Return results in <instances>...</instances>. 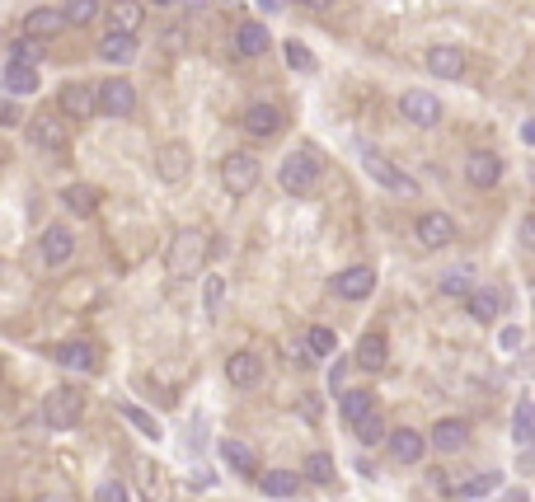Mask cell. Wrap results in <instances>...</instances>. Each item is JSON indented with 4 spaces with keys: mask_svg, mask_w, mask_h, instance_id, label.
<instances>
[{
    "mask_svg": "<svg viewBox=\"0 0 535 502\" xmlns=\"http://www.w3.org/2000/svg\"><path fill=\"white\" fill-rule=\"evenodd\" d=\"M301 343H306V348L315 352V362H329V357H334V352H338V334H334V329H329V324H310V329H306V338H301Z\"/></svg>",
    "mask_w": 535,
    "mask_h": 502,
    "instance_id": "obj_37",
    "label": "cell"
},
{
    "mask_svg": "<svg viewBox=\"0 0 535 502\" xmlns=\"http://www.w3.org/2000/svg\"><path fill=\"white\" fill-rule=\"evenodd\" d=\"M521 146H535V118L521 122Z\"/></svg>",
    "mask_w": 535,
    "mask_h": 502,
    "instance_id": "obj_50",
    "label": "cell"
},
{
    "mask_svg": "<svg viewBox=\"0 0 535 502\" xmlns=\"http://www.w3.org/2000/svg\"><path fill=\"white\" fill-rule=\"evenodd\" d=\"M202 301H207V315H221V301H226V277H221V273L207 277V291H202Z\"/></svg>",
    "mask_w": 535,
    "mask_h": 502,
    "instance_id": "obj_41",
    "label": "cell"
},
{
    "mask_svg": "<svg viewBox=\"0 0 535 502\" xmlns=\"http://www.w3.org/2000/svg\"><path fill=\"white\" fill-rule=\"evenodd\" d=\"M385 362H390V338H385L381 329H367L362 343H357V352H352V366L376 376V371H385Z\"/></svg>",
    "mask_w": 535,
    "mask_h": 502,
    "instance_id": "obj_20",
    "label": "cell"
},
{
    "mask_svg": "<svg viewBox=\"0 0 535 502\" xmlns=\"http://www.w3.org/2000/svg\"><path fill=\"white\" fill-rule=\"evenodd\" d=\"M263 381V357L254 348H235L226 357V385H235V390H254V385Z\"/></svg>",
    "mask_w": 535,
    "mask_h": 502,
    "instance_id": "obj_14",
    "label": "cell"
},
{
    "mask_svg": "<svg viewBox=\"0 0 535 502\" xmlns=\"http://www.w3.org/2000/svg\"><path fill=\"white\" fill-rule=\"evenodd\" d=\"M413 240L423 244L428 254H437V249H446V244L456 240V221L446 212H423L418 221H413Z\"/></svg>",
    "mask_w": 535,
    "mask_h": 502,
    "instance_id": "obj_11",
    "label": "cell"
},
{
    "mask_svg": "<svg viewBox=\"0 0 535 502\" xmlns=\"http://www.w3.org/2000/svg\"><path fill=\"white\" fill-rule=\"evenodd\" d=\"M141 19H146V0H118V5L108 10V29L141 33Z\"/></svg>",
    "mask_w": 535,
    "mask_h": 502,
    "instance_id": "obj_34",
    "label": "cell"
},
{
    "mask_svg": "<svg viewBox=\"0 0 535 502\" xmlns=\"http://www.w3.org/2000/svg\"><path fill=\"white\" fill-rule=\"evenodd\" d=\"M38 259H43L47 268H62V263L76 259V235H71V226H47L43 235H38Z\"/></svg>",
    "mask_w": 535,
    "mask_h": 502,
    "instance_id": "obj_15",
    "label": "cell"
},
{
    "mask_svg": "<svg viewBox=\"0 0 535 502\" xmlns=\"http://www.w3.org/2000/svg\"><path fill=\"white\" fill-rule=\"evenodd\" d=\"M517 343H521V329H503V348L512 352V348H517Z\"/></svg>",
    "mask_w": 535,
    "mask_h": 502,
    "instance_id": "obj_51",
    "label": "cell"
},
{
    "mask_svg": "<svg viewBox=\"0 0 535 502\" xmlns=\"http://www.w3.org/2000/svg\"><path fill=\"white\" fill-rule=\"evenodd\" d=\"M66 122H71L66 113H33V118H29V141L38 146V151L62 155V151H66V141H71Z\"/></svg>",
    "mask_w": 535,
    "mask_h": 502,
    "instance_id": "obj_9",
    "label": "cell"
},
{
    "mask_svg": "<svg viewBox=\"0 0 535 502\" xmlns=\"http://www.w3.org/2000/svg\"><path fill=\"white\" fill-rule=\"evenodd\" d=\"M118 413H123V418H127V423H132V427H137L141 437H151V442H160V423H155L151 413H141L137 404H123V409H118Z\"/></svg>",
    "mask_w": 535,
    "mask_h": 502,
    "instance_id": "obj_40",
    "label": "cell"
},
{
    "mask_svg": "<svg viewBox=\"0 0 535 502\" xmlns=\"http://www.w3.org/2000/svg\"><path fill=\"white\" fill-rule=\"evenodd\" d=\"M5 94H15V99H24V94H38V66H29V61H5Z\"/></svg>",
    "mask_w": 535,
    "mask_h": 502,
    "instance_id": "obj_28",
    "label": "cell"
},
{
    "mask_svg": "<svg viewBox=\"0 0 535 502\" xmlns=\"http://www.w3.org/2000/svg\"><path fill=\"white\" fill-rule=\"evenodd\" d=\"M62 10L71 19V29H85V24H94V19L104 15V0H66Z\"/></svg>",
    "mask_w": 535,
    "mask_h": 502,
    "instance_id": "obj_38",
    "label": "cell"
},
{
    "mask_svg": "<svg viewBox=\"0 0 535 502\" xmlns=\"http://www.w3.org/2000/svg\"><path fill=\"white\" fill-rule=\"evenodd\" d=\"M362 169H367V174L381 183V188H390V193H418L409 174H399V169L390 165L385 155H376V151H362Z\"/></svg>",
    "mask_w": 535,
    "mask_h": 502,
    "instance_id": "obj_25",
    "label": "cell"
},
{
    "mask_svg": "<svg viewBox=\"0 0 535 502\" xmlns=\"http://www.w3.org/2000/svg\"><path fill=\"white\" fill-rule=\"evenodd\" d=\"M94 57L108 61V66H132L141 57V43L137 33H123V29H108L99 43H94Z\"/></svg>",
    "mask_w": 535,
    "mask_h": 502,
    "instance_id": "obj_13",
    "label": "cell"
},
{
    "mask_svg": "<svg viewBox=\"0 0 535 502\" xmlns=\"http://www.w3.org/2000/svg\"><path fill=\"white\" fill-rule=\"evenodd\" d=\"M240 132L249 141H273L287 132V108L273 104V99H254V104L240 113Z\"/></svg>",
    "mask_w": 535,
    "mask_h": 502,
    "instance_id": "obj_3",
    "label": "cell"
},
{
    "mask_svg": "<svg viewBox=\"0 0 535 502\" xmlns=\"http://www.w3.org/2000/svg\"><path fill=\"white\" fill-rule=\"evenodd\" d=\"M371 409H376V395H371L367 385H352V390L338 395V418H343V423H357V418H367Z\"/></svg>",
    "mask_w": 535,
    "mask_h": 502,
    "instance_id": "obj_31",
    "label": "cell"
},
{
    "mask_svg": "<svg viewBox=\"0 0 535 502\" xmlns=\"http://www.w3.org/2000/svg\"><path fill=\"white\" fill-rule=\"evenodd\" d=\"M399 118L413 127H437L442 122V99L432 90H404L399 94Z\"/></svg>",
    "mask_w": 535,
    "mask_h": 502,
    "instance_id": "obj_10",
    "label": "cell"
},
{
    "mask_svg": "<svg viewBox=\"0 0 535 502\" xmlns=\"http://www.w3.org/2000/svg\"><path fill=\"white\" fill-rule=\"evenodd\" d=\"M371 291H376V268H367V263H352V268H343L334 277L338 301H367Z\"/></svg>",
    "mask_w": 535,
    "mask_h": 502,
    "instance_id": "obj_19",
    "label": "cell"
},
{
    "mask_svg": "<svg viewBox=\"0 0 535 502\" xmlns=\"http://www.w3.org/2000/svg\"><path fill=\"white\" fill-rule=\"evenodd\" d=\"M99 113H104V118H113V122L132 118V113H137V85H132L127 76L99 80Z\"/></svg>",
    "mask_w": 535,
    "mask_h": 502,
    "instance_id": "obj_7",
    "label": "cell"
},
{
    "mask_svg": "<svg viewBox=\"0 0 535 502\" xmlns=\"http://www.w3.org/2000/svg\"><path fill=\"white\" fill-rule=\"evenodd\" d=\"M19 122H24L19 118V99L15 94H5V104H0V127H19Z\"/></svg>",
    "mask_w": 535,
    "mask_h": 502,
    "instance_id": "obj_45",
    "label": "cell"
},
{
    "mask_svg": "<svg viewBox=\"0 0 535 502\" xmlns=\"http://www.w3.org/2000/svg\"><path fill=\"white\" fill-rule=\"evenodd\" d=\"M57 113L71 122H90L99 113V80H66L57 90Z\"/></svg>",
    "mask_w": 535,
    "mask_h": 502,
    "instance_id": "obj_6",
    "label": "cell"
},
{
    "mask_svg": "<svg viewBox=\"0 0 535 502\" xmlns=\"http://www.w3.org/2000/svg\"><path fill=\"white\" fill-rule=\"evenodd\" d=\"M517 240H521V249H526V254H535V212H526V216H521Z\"/></svg>",
    "mask_w": 535,
    "mask_h": 502,
    "instance_id": "obj_44",
    "label": "cell"
},
{
    "mask_svg": "<svg viewBox=\"0 0 535 502\" xmlns=\"http://www.w3.org/2000/svg\"><path fill=\"white\" fill-rule=\"evenodd\" d=\"M390 456L399 460V465H418V460L428 456V437H423V432H418V427H395V432H390Z\"/></svg>",
    "mask_w": 535,
    "mask_h": 502,
    "instance_id": "obj_24",
    "label": "cell"
},
{
    "mask_svg": "<svg viewBox=\"0 0 535 502\" xmlns=\"http://www.w3.org/2000/svg\"><path fill=\"white\" fill-rule=\"evenodd\" d=\"M343 376H348V362H343V357H338V362L329 366V385H334V390H338V385H343Z\"/></svg>",
    "mask_w": 535,
    "mask_h": 502,
    "instance_id": "obj_48",
    "label": "cell"
},
{
    "mask_svg": "<svg viewBox=\"0 0 535 502\" xmlns=\"http://www.w3.org/2000/svg\"><path fill=\"white\" fill-rule=\"evenodd\" d=\"M503 305H507V291L498 287V282H489V287H474L470 296H465V315H470L474 324H493L503 315Z\"/></svg>",
    "mask_w": 535,
    "mask_h": 502,
    "instance_id": "obj_18",
    "label": "cell"
},
{
    "mask_svg": "<svg viewBox=\"0 0 535 502\" xmlns=\"http://www.w3.org/2000/svg\"><path fill=\"white\" fill-rule=\"evenodd\" d=\"M301 5H306V0H301Z\"/></svg>",
    "mask_w": 535,
    "mask_h": 502,
    "instance_id": "obj_57",
    "label": "cell"
},
{
    "mask_svg": "<svg viewBox=\"0 0 535 502\" xmlns=\"http://www.w3.org/2000/svg\"><path fill=\"white\" fill-rule=\"evenodd\" d=\"M512 442L526 451V446H535V404L531 399H521L517 409H512Z\"/></svg>",
    "mask_w": 535,
    "mask_h": 502,
    "instance_id": "obj_36",
    "label": "cell"
},
{
    "mask_svg": "<svg viewBox=\"0 0 535 502\" xmlns=\"http://www.w3.org/2000/svg\"><path fill=\"white\" fill-rule=\"evenodd\" d=\"M301 474H306V484L329 488L338 479V465H334V456H329V451H310V456L301 460Z\"/></svg>",
    "mask_w": 535,
    "mask_h": 502,
    "instance_id": "obj_33",
    "label": "cell"
},
{
    "mask_svg": "<svg viewBox=\"0 0 535 502\" xmlns=\"http://www.w3.org/2000/svg\"><path fill=\"white\" fill-rule=\"evenodd\" d=\"M301 479L306 474H291V470H263L259 474V488H263V498H296L301 493Z\"/></svg>",
    "mask_w": 535,
    "mask_h": 502,
    "instance_id": "obj_30",
    "label": "cell"
},
{
    "mask_svg": "<svg viewBox=\"0 0 535 502\" xmlns=\"http://www.w3.org/2000/svg\"><path fill=\"white\" fill-rule=\"evenodd\" d=\"M277 5H282V0H259V10H263V15H277Z\"/></svg>",
    "mask_w": 535,
    "mask_h": 502,
    "instance_id": "obj_52",
    "label": "cell"
},
{
    "mask_svg": "<svg viewBox=\"0 0 535 502\" xmlns=\"http://www.w3.org/2000/svg\"><path fill=\"white\" fill-rule=\"evenodd\" d=\"M10 61L43 66V43H38V38H29V33H19V38H10Z\"/></svg>",
    "mask_w": 535,
    "mask_h": 502,
    "instance_id": "obj_39",
    "label": "cell"
},
{
    "mask_svg": "<svg viewBox=\"0 0 535 502\" xmlns=\"http://www.w3.org/2000/svg\"><path fill=\"white\" fill-rule=\"evenodd\" d=\"M296 413H301L306 423H315V418H320V399H315V395H306V399H301V404H296Z\"/></svg>",
    "mask_w": 535,
    "mask_h": 502,
    "instance_id": "obj_46",
    "label": "cell"
},
{
    "mask_svg": "<svg viewBox=\"0 0 535 502\" xmlns=\"http://www.w3.org/2000/svg\"><path fill=\"white\" fill-rule=\"evenodd\" d=\"M334 0H306V10H329Z\"/></svg>",
    "mask_w": 535,
    "mask_h": 502,
    "instance_id": "obj_54",
    "label": "cell"
},
{
    "mask_svg": "<svg viewBox=\"0 0 535 502\" xmlns=\"http://www.w3.org/2000/svg\"><path fill=\"white\" fill-rule=\"evenodd\" d=\"M531 310H535V282H531Z\"/></svg>",
    "mask_w": 535,
    "mask_h": 502,
    "instance_id": "obj_56",
    "label": "cell"
},
{
    "mask_svg": "<svg viewBox=\"0 0 535 502\" xmlns=\"http://www.w3.org/2000/svg\"><path fill=\"white\" fill-rule=\"evenodd\" d=\"M38 502H66V493H43Z\"/></svg>",
    "mask_w": 535,
    "mask_h": 502,
    "instance_id": "obj_55",
    "label": "cell"
},
{
    "mask_svg": "<svg viewBox=\"0 0 535 502\" xmlns=\"http://www.w3.org/2000/svg\"><path fill=\"white\" fill-rule=\"evenodd\" d=\"M151 10H165V5H184V0H146Z\"/></svg>",
    "mask_w": 535,
    "mask_h": 502,
    "instance_id": "obj_53",
    "label": "cell"
},
{
    "mask_svg": "<svg viewBox=\"0 0 535 502\" xmlns=\"http://www.w3.org/2000/svg\"><path fill=\"white\" fill-rule=\"evenodd\" d=\"M320 174H324V160L315 146H296V151H287V160L277 165V183H282L287 198H306L310 188L320 183Z\"/></svg>",
    "mask_w": 535,
    "mask_h": 502,
    "instance_id": "obj_2",
    "label": "cell"
},
{
    "mask_svg": "<svg viewBox=\"0 0 535 502\" xmlns=\"http://www.w3.org/2000/svg\"><path fill=\"white\" fill-rule=\"evenodd\" d=\"M47 357L62 366V371H76V376H94V371H99V352H94V343H85V338L52 343V348H47Z\"/></svg>",
    "mask_w": 535,
    "mask_h": 502,
    "instance_id": "obj_8",
    "label": "cell"
},
{
    "mask_svg": "<svg viewBox=\"0 0 535 502\" xmlns=\"http://www.w3.org/2000/svg\"><path fill=\"white\" fill-rule=\"evenodd\" d=\"M282 47H287L291 71H315V57H310V47H301V38H291V43H282Z\"/></svg>",
    "mask_w": 535,
    "mask_h": 502,
    "instance_id": "obj_42",
    "label": "cell"
},
{
    "mask_svg": "<svg viewBox=\"0 0 535 502\" xmlns=\"http://www.w3.org/2000/svg\"><path fill=\"white\" fill-rule=\"evenodd\" d=\"M155 174H160V183H184L188 174H193V151H188L184 141L160 146V151H155Z\"/></svg>",
    "mask_w": 535,
    "mask_h": 502,
    "instance_id": "obj_16",
    "label": "cell"
},
{
    "mask_svg": "<svg viewBox=\"0 0 535 502\" xmlns=\"http://www.w3.org/2000/svg\"><path fill=\"white\" fill-rule=\"evenodd\" d=\"M160 43H165L169 52H179V47H184V29H165L160 33Z\"/></svg>",
    "mask_w": 535,
    "mask_h": 502,
    "instance_id": "obj_47",
    "label": "cell"
},
{
    "mask_svg": "<svg viewBox=\"0 0 535 502\" xmlns=\"http://www.w3.org/2000/svg\"><path fill=\"white\" fill-rule=\"evenodd\" d=\"M474 287H479V282H474V263H456V268H446V273L437 277V291L451 296V301H465Z\"/></svg>",
    "mask_w": 535,
    "mask_h": 502,
    "instance_id": "obj_29",
    "label": "cell"
},
{
    "mask_svg": "<svg viewBox=\"0 0 535 502\" xmlns=\"http://www.w3.org/2000/svg\"><path fill=\"white\" fill-rule=\"evenodd\" d=\"M465 179H470V188H493V183L503 179V155L498 151H470L465 155Z\"/></svg>",
    "mask_w": 535,
    "mask_h": 502,
    "instance_id": "obj_22",
    "label": "cell"
},
{
    "mask_svg": "<svg viewBox=\"0 0 535 502\" xmlns=\"http://www.w3.org/2000/svg\"><path fill=\"white\" fill-rule=\"evenodd\" d=\"M230 47H235V57L240 61H259L268 47H273V38H268V24L263 19H240L235 24V38H230Z\"/></svg>",
    "mask_w": 535,
    "mask_h": 502,
    "instance_id": "obj_12",
    "label": "cell"
},
{
    "mask_svg": "<svg viewBox=\"0 0 535 502\" xmlns=\"http://www.w3.org/2000/svg\"><path fill=\"white\" fill-rule=\"evenodd\" d=\"M207 254H212V235H207V230H198V226L179 230V235L169 240V249H165L169 277H193V273H202V268H207Z\"/></svg>",
    "mask_w": 535,
    "mask_h": 502,
    "instance_id": "obj_1",
    "label": "cell"
},
{
    "mask_svg": "<svg viewBox=\"0 0 535 502\" xmlns=\"http://www.w3.org/2000/svg\"><path fill=\"white\" fill-rule=\"evenodd\" d=\"M221 460H226L240 479H254V484H259V456H254V446L249 442H240V437H221Z\"/></svg>",
    "mask_w": 535,
    "mask_h": 502,
    "instance_id": "obj_26",
    "label": "cell"
},
{
    "mask_svg": "<svg viewBox=\"0 0 535 502\" xmlns=\"http://www.w3.org/2000/svg\"><path fill=\"white\" fill-rule=\"evenodd\" d=\"M259 155L254 151H230L226 160H221V188H226L230 198H249L254 188H259Z\"/></svg>",
    "mask_w": 535,
    "mask_h": 502,
    "instance_id": "obj_4",
    "label": "cell"
},
{
    "mask_svg": "<svg viewBox=\"0 0 535 502\" xmlns=\"http://www.w3.org/2000/svg\"><path fill=\"white\" fill-rule=\"evenodd\" d=\"M498 488H503V474L484 470V474H470V479L451 484V498H489V493H498Z\"/></svg>",
    "mask_w": 535,
    "mask_h": 502,
    "instance_id": "obj_32",
    "label": "cell"
},
{
    "mask_svg": "<svg viewBox=\"0 0 535 502\" xmlns=\"http://www.w3.org/2000/svg\"><path fill=\"white\" fill-rule=\"evenodd\" d=\"M66 29H71V19H66L62 5H57V10H52V5H38V10L24 15V33L38 38V43H52V38H62Z\"/></svg>",
    "mask_w": 535,
    "mask_h": 502,
    "instance_id": "obj_17",
    "label": "cell"
},
{
    "mask_svg": "<svg viewBox=\"0 0 535 502\" xmlns=\"http://www.w3.org/2000/svg\"><path fill=\"white\" fill-rule=\"evenodd\" d=\"M99 202H104V193H99L94 183H66L62 188V207L71 216H94L99 212Z\"/></svg>",
    "mask_w": 535,
    "mask_h": 502,
    "instance_id": "obj_27",
    "label": "cell"
},
{
    "mask_svg": "<svg viewBox=\"0 0 535 502\" xmlns=\"http://www.w3.org/2000/svg\"><path fill=\"white\" fill-rule=\"evenodd\" d=\"M85 418V395H80L76 385H57V390H47L43 399V423L52 432H66V427H76Z\"/></svg>",
    "mask_w": 535,
    "mask_h": 502,
    "instance_id": "obj_5",
    "label": "cell"
},
{
    "mask_svg": "<svg viewBox=\"0 0 535 502\" xmlns=\"http://www.w3.org/2000/svg\"><path fill=\"white\" fill-rule=\"evenodd\" d=\"M498 502H531V493H526V488H503Z\"/></svg>",
    "mask_w": 535,
    "mask_h": 502,
    "instance_id": "obj_49",
    "label": "cell"
},
{
    "mask_svg": "<svg viewBox=\"0 0 535 502\" xmlns=\"http://www.w3.org/2000/svg\"><path fill=\"white\" fill-rule=\"evenodd\" d=\"M352 437H357L362 446H381V442H390V427H385L381 409H371L367 418H357V423H352Z\"/></svg>",
    "mask_w": 535,
    "mask_h": 502,
    "instance_id": "obj_35",
    "label": "cell"
},
{
    "mask_svg": "<svg viewBox=\"0 0 535 502\" xmlns=\"http://www.w3.org/2000/svg\"><path fill=\"white\" fill-rule=\"evenodd\" d=\"M465 47H456V43H437V47H428V71L437 80H460L465 76Z\"/></svg>",
    "mask_w": 535,
    "mask_h": 502,
    "instance_id": "obj_23",
    "label": "cell"
},
{
    "mask_svg": "<svg viewBox=\"0 0 535 502\" xmlns=\"http://www.w3.org/2000/svg\"><path fill=\"white\" fill-rule=\"evenodd\" d=\"M432 451H442V456H456V451H465L470 446V423L465 418H437L428 432Z\"/></svg>",
    "mask_w": 535,
    "mask_h": 502,
    "instance_id": "obj_21",
    "label": "cell"
},
{
    "mask_svg": "<svg viewBox=\"0 0 535 502\" xmlns=\"http://www.w3.org/2000/svg\"><path fill=\"white\" fill-rule=\"evenodd\" d=\"M94 502H127V484L123 479H104L94 488Z\"/></svg>",
    "mask_w": 535,
    "mask_h": 502,
    "instance_id": "obj_43",
    "label": "cell"
}]
</instances>
